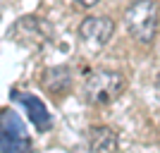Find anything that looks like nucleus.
<instances>
[{
	"mask_svg": "<svg viewBox=\"0 0 160 153\" xmlns=\"http://www.w3.org/2000/svg\"><path fill=\"white\" fill-rule=\"evenodd\" d=\"M0 151L2 153H33L31 139L22 117L14 110H2L0 115Z\"/></svg>",
	"mask_w": 160,
	"mask_h": 153,
	"instance_id": "obj_3",
	"label": "nucleus"
},
{
	"mask_svg": "<svg viewBox=\"0 0 160 153\" xmlns=\"http://www.w3.org/2000/svg\"><path fill=\"white\" fill-rule=\"evenodd\" d=\"M12 98L24 105V110H27V115H29V122H31L38 132H48V129L53 127V115H50V110L46 108V103H43L38 96L22 93V91H17V89H12Z\"/></svg>",
	"mask_w": 160,
	"mask_h": 153,
	"instance_id": "obj_6",
	"label": "nucleus"
},
{
	"mask_svg": "<svg viewBox=\"0 0 160 153\" xmlns=\"http://www.w3.org/2000/svg\"><path fill=\"white\" fill-rule=\"evenodd\" d=\"M160 24V7L155 0H134L124 10V27L129 36L141 46H151L155 41Z\"/></svg>",
	"mask_w": 160,
	"mask_h": 153,
	"instance_id": "obj_1",
	"label": "nucleus"
},
{
	"mask_svg": "<svg viewBox=\"0 0 160 153\" xmlns=\"http://www.w3.org/2000/svg\"><path fill=\"white\" fill-rule=\"evenodd\" d=\"M77 3H79L81 7H86V10H88V7H96L100 0H77Z\"/></svg>",
	"mask_w": 160,
	"mask_h": 153,
	"instance_id": "obj_9",
	"label": "nucleus"
},
{
	"mask_svg": "<svg viewBox=\"0 0 160 153\" xmlns=\"http://www.w3.org/2000/svg\"><path fill=\"white\" fill-rule=\"evenodd\" d=\"M41 86L46 89L48 93H53V96H65L72 89V69L65 67V65H55V67L43 69Z\"/></svg>",
	"mask_w": 160,
	"mask_h": 153,
	"instance_id": "obj_7",
	"label": "nucleus"
},
{
	"mask_svg": "<svg viewBox=\"0 0 160 153\" xmlns=\"http://www.w3.org/2000/svg\"><path fill=\"white\" fill-rule=\"evenodd\" d=\"M115 33V22L110 17H86L79 24V38L91 48H103Z\"/></svg>",
	"mask_w": 160,
	"mask_h": 153,
	"instance_id": "obj_5",
	"label": "nucleus"
},
{
	"mask_svg": "<svg viewBox=\"0 0 160 153\" xmlns=\"http://www.w3.org/2000/svg\"><path fill=\"white\" fill-rule=\"evenodd\" d=\"M88 153H117V134L105 125L88 129Z\"/></svg>",
	"mask_w": 160,
	"mask_h": 153,
	"instance_id": "obj_8",
	"label": "nucleus"
},
{
	"mask_svg": "<svg viewBox=\"0 0 160 153\" xmlns=\"http://www.w3.org/2000/svg\"><path fill=\"white\" fill-rule=\"evenodd\" d=\"M7 38H12L14 43L27 48H41L50 41V27L38 17H22L7 31Z\"/></svg>",
	"mask_w": 160,
	"mask_h": 153,
	"instance_id": "obj_4",
	"label": "nucleus"
},
{
	"mask_svg": "<svg viewBox=\"0 0 160 153\" xmlns=\"http://www.w3.org/2000/svg\"><path fill=\"white\" fill-rule=\"evenodd\" d=\"M155 86H158V89H160V74H158V79H155Z\"/></svg>",
	"mask_w": 160,
	"mask_h": 153,
	"instance_id": "obj_10",
	"label": "nucleus"
},
{
	"mask_svg": "<svg viewBox=\"0 0 160 153\" xmlns=\"http://www.w3.org/2000/svg\"><path fill=\"white\" fill-rule=\"evenodd\" d=\"M127 89L124 74L117 69H93L84 81V98L91 105H110Z\"/></svg>",
	"mask_w": 160,
	"mask_h": 153,
	"instance_id": "obj_2",
	"label": "nucleus"
}]
</instances>
